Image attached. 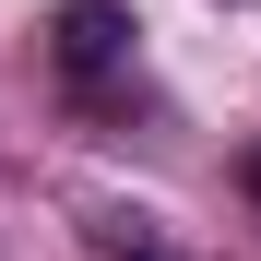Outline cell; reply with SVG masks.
<instances>
[{"mask_svg":"<svg viewBox=\"0 0 261 261\" xmlns=\"http://www.w3.org/2000/svg\"><path fill=\"white\" fill-rule=\"evenodd\" d=\"M130 36H143L130 0H60V12H48V60H60L71 83H107V71L130 60Z\"/></svg>","mask_w":261,"mask_h":261,"instance_id":"cell-1","label":"cell"},{"mask_svg":"<svg viewBox=\"0 0 261 261\" xmlns=\"http://www.w3.org/2000/svg\"><path fill=\"white\" fill-rule=\"evenodd\" d=\"M249 202H261V143H249Z\"/></svg>","mask_w":261,"mask_h":261,"instance_id":"cell-2","label":"cell"},{"mask_svg":"<svg viewBox=\"0 0 261 261\" xmlns=\"http://www.w3.org/2000/svg\"><path fill=\"white\" fill-rule=\"evenodd\" d=\"M143 261H178V249H143Z\"/></svg>","mask_w":261,"mask_h":261,"instance_id":"cell-3","label":"cell"}]
</instances>
